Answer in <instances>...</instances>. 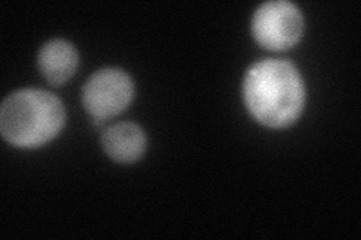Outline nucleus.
I'll list each match as a JSON object with an SVG mask.
<instances>
[{
	"label": "nucleus",
	"instance_id": "obj_1",
	"mask_svg": "<svg viewBox=\"0 0 361 240\" xmlns=\"http://www.w3.org/2000/svg\"><path fill=\"white\" fill-rule=\"evenodd\" d=\"M243 94L252 116L268 128L295 123L306 104V89L298 70L288 61L256 62L244 77Z\"/></svg>",
	"mask_w": 361,
	"mask_h": 240
},
{
	"label": "nucleus",
	"instance_id": "obj_2",
	"mask_svg": "<svg viewBox=\"0 0 361 240\" xmlns=\"http://www.w3.org/2000/svg\"><path fill=\"white\" fill-rule=\"evenodd\" d=\"M66 120L62 102L39 89H23L9 95L0 108V131L16 147L35 149L51 141Z\"/></svg>",
	"mask_w": 361,
	"mask_h": 240
},
{
	"label": "nucleus",
	"instance_id": "obj_3",
	"mask_svg": "<svg viewBox=\"0 0 361 240\" xmlns=\"http://www.w3.org/2000/svg\"><path fill=\"white\" fill-rule=\"evenodd\" d=\"M304 20L298 6L286 0H273L256 9L252 32L259 45L273 51L292 49L302 35Z\"/></svg>",
	"mask_w": 361,
	"mask_h": 240
},
{
	"label": "nucleus",
	"instance_id": "obj_4",
	"mask_svg": "<svg viewBox=\"0 0 361 240\" xmlns=\"http://www.w3.org/2000/svg\"><path fill=\"white\" fill-rule=\"evenodd\" d=\"M82 98L85 108L101 127L130 106L134 98V83L126 71L107 68L87 80Z\"/></svg>",
	"mask_w": 361,
	"mask_h": 240
},
{
	"label": "nucleus",
	"instance_id": "obj_5",
	"mask_svg": "<svg viewBox=\"0 0 361 240\" xmlns=\"http://www.w3.org/2000/svg\"><path fill=\"white\" fill-rule=\"evenodd\" d=\"M104 152L116 163L137 161L146 151V134L139 125L131 122L116 123L101 137Z\"/></svg>",
	"mask_w": 361,
	"mask_h": 240
},
{
	"label": "nucleus",
	"instance_id": "obj_6",
	"mask_svg": "<svg viewBox=\"0 0 361 240\" xmlns=\"http://www.w3.org/2000/svg\"><path fill=\"white\" fill-rule=\"evenodd\" d=\"M39 71L53 86H62L70 80L78 66V53L71 42L51 39L38 53Z\"/></svg>",
	"mask_w": 361,
	"mask_h": 240
}]
</instances>
